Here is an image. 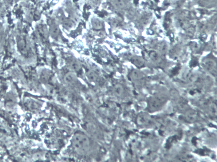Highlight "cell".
<instances>
[{
  "instance_id": "10",
  "label": "cell",
  "mask_w": 217,
  "mask_h": 162,
  "mask_svg": "<svg viewBox=\"0 0 217 162\" xmlns=\"http://www.w3.org/2000/svg\"><path fill=\"white\" fill-rule=\"evenodd\" d=\"M149 56L151 59L153 61L156 62H160L161 61V58L160 55L157 52L155 51H152L150 52Z\"/></svg>"
},
{
  "instance_id": "2",
  "label": "cell",
  "mask_w": 217,
  "mask_h": 162,
  "mask_svg": "<svg viewBox=\"0 0 217 162\" xmlns=\"http://www.w3.org/2000/svg\"><path fill=\"white\" fill-rule=\"evenodd\" d=\"M166 102V98L164 95H156L151 98L148 101L149 110L153 112L160 110Z\"/></svg>"
},
{
  "instance_id": "5",
  "label": "cell",
  "mask_w": 217,
  "mask_h": 162,
  "mask_svg": "<svg viewBox=\"0 0 217 162\" xmlns=\"http://www.w3.org/2000/svg\"><path fill=\"white\" fill-rule=\"evenodd\" d=\"M198 117V113L196 111L189 110L185 115V119L189 123H193L197 120Z\"/></svg>"
},
{
  "instance_id": "1",
  "label": "cell",
  "mask_w": 217,
  "mask_h": 162,
  "mask_svg": "<svg viewBox=\"0 0 217 162\" xmlns=\"http://www.w3.org/2000/svg\"><path fill=\"white\" fill-rule=\"evenodd\" d=\"M71 143L73 149L79 155H85L90 150V140L84 133H76L72 138Z\"/></svg>"
},
{
  "instance_id": "18",
  "label": "cell",
  "mask_w": 217,
  "mask_h": 162,
  "mask_svg": "<svg viewBox=\"0 0 217 162\" xmlns=\"http://www.w3.org/2000/svg\"><path fill=\"white\" fill-rule=\"evenodd\" d=\"M2 38V36L1 34L0 33V42L1 41Z\"/></svg>"
},
{
  "instance_id": "16",
  "label": "cell",
  "mask_w": 217,
  "mask_h": 162,
  "mask_svg": "<svg viewBox=\"0 0 217 162\" xmlns=\"http://www.w3.org/2000/svg\"><path fill=\"white\" fill-rule=\"evenodd\" d=\"M59 30L57 27L54 26L52 29V35L53 37H56L57 35H58Z\"/></svg>"
},
{
  "instance_id": "9",
  "label": "cell",
  "mask_w": 217,
  "mask_h": 162,
  "mask_svg": "<svg viewBox=\"0 0 217 162\" xmlns=\"http://www.w3.org/2000/svg\"><path fill=\"white\" fill-rule=\"evenodd\" d=\"M131 61L137 67H142L144 64L143 60L139 57H133L131 58Z\"/></svg>"
},
{
  "instance_id": "13",
  "label": "cell",
  "mask_w": 217,
  "mask_h": 162,
  "mask_svg": "<svg viewBox=\"0 0 217 162\" xmlns=\"http://www.w3.org/2000/svg\"><path fill=\"white\" fill-rule=\"evenodd\" d=\"M92 25L93 28L97 30L101 29L103 27V25L101 21L96 19H94L92 21Z\"/></svg>"
},
{
  "instance_id": "7",
  "label": "cell",
  "mask_w": 217,
  "mask_h": 162,
  "mask_svg": "<svg viewBox=\"0 0 217 162\" xmlns=\"http://www.w3.org/2000/svg\"><path fill=\"white\" fill-rule=\"evenodd\" d=\"M76 74L73 72H70L67 73L64 77V80L65 83L68 84H71L74 83L76 80Z\"/></svg>"
},
{
  "instance_id": "17",
  "label": "cell",
  "mask_w": 217,
  "mask_h": 162,
  "mask_svg": "<svg viewBox=\"0 0 217 162\" xmlns=\"http://www.w3.org/2000/svg\"><path fill=\"white\" fill-rule=\"evenodd\" d=\"M168 47L165 43H163L160 46V50L162 53L165 54L167 51Z\"/></svg>"
},
{
  "instance_id": "15",
  "label": "cell",
  "mask_w": 217,
  "mask_h": 162,
  "mask_svg": "<svg viewBox=\"0 0 217 162\" xmlns=\"http://www.w3.org/2000/svg\"><path fill=\"white\" fill-rule=\"evenodd\" d=\"M113 3L115 6L117 8H123L124 6V2L122 0H113Z\"/></svg>"
},
{
  "instance_id": "4",
  "label": "cell",
  "mask_w": 217,
  "mask_h": 162,
  "mask_svg": "<svg viewBox=\"0 0 217 162\" xmlns=\"http://www.w3.org/2000/svg\"><path fill=\"white\" fill-rule=\"evenodd\" d=\"M18 47L21 54L24 56H27L28 47L25 40L23 38L20 39L18 41Z\"/></svg>"
},
{
  "instance_id": "6",
  "label": "cell",
  "mask_w": 217,
  "mask_h": 162,
  "mask_svg": "<svg viewBox=\"0 0 217 162\" xmlns=\"http://www.w3.org/2000/svg\"><path fill=\"white\" fill-rule=\"evenodd\" d=\"M137 123L140 125H146L150 122V117L148 115L142 113L137 117Z\"/></svg>"
},
{
  "instance_id": "3",
  "label": "cell",
  "mask_w": 217,
  "mask_h": 162,
  "mask_svg": "<svg viewBox=\"0 0 217 162\" xmlns=\"http://www.w3.org/2000/svg\"><path fill=\"white\" fill-rule=\"evenodd\" d=\"M203 65L206 70L208 71L212 74L215 75H216V63L215 61L210 58H207L204 61Z\"/></svg>"
},
{
  "instance_id": "8",
  "label": "cell",
  "mask_w": 217,
  "mask_h": 162,
  "mask_svg": "<svg viewBox=\"0 0 217 162\" xmlns=\"http://www.w3.org/2000/svg\"><path fill=\"white\" fill-rule=\"evenodd\" d=\"M114 94L117 96H121L124 93V89L122 85L116 84L113 88Z\"/></svg>"
},
{
  "instance_id": "12",
  "label": "cell",
  "mask_w": 217,
  "mask_h": 162,
  "mask_svg": "<svg viewBox=\"0 0 217 162\" xmlns=\"http://www.w3.org/2000/svg\"><path fill=\"white\" fill-rule=\"evenodd\" d=\"M70 67L73 70L78 71H79L80 70V63L79 61H78L76 60H74L72 61L71 63Z\"/></svg>"
},
{
  "instance_id": "11",
  "label": "cell",
  "mask_w": 217,
  "mask_h": 162,
  "mask_svg": "<svg viewBox=\"0 0 217 162\" xmlns=\"http://www.w3.org/2000/svg\"><path fill=\"white\" fill-rule=\"evenodd\" d=\"M87 78L90 82H95L97 79L96 74L93 71L89 70L86 73Z\"/></svg>"
},
{
  "instance_id": "14",
  "label": "cell",
  "mask_w": 217,
  "mask_h": 162,
  "mask_svg": "<svg viewBox=\"0 0 217 162\" xmlns=\"http://www.w3.org/2000/svg\"><path fill=\"white\" fill-rule=\"evenodd\" d=\"M131 77L134 80H141L143 78V75L140 72L137 70L133 71L131 73Z\"/></svg>"
}]
</instances>
